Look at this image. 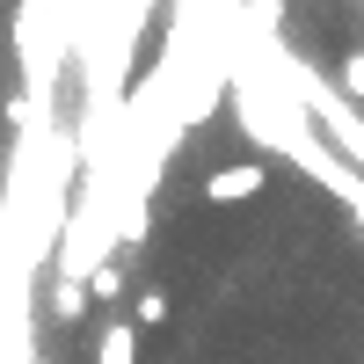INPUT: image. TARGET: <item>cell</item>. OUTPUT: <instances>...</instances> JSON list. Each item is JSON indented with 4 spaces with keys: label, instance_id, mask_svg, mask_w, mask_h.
I'll return each instance as SVG.
<instances>
[{
    "label": "cell",
    "instance_id": "6da1fadb",
    "mask_svg": "<svg viewBox=\"0 0 364 364\" xmlns=\"http://www.w3.org/2000/svg\"><path fill=\"white\" fill-rule=\"evenodd\" d=\"M262 182H269V168H262V161L211 168V175H204V204H248V197H262Z\"/></svg>",
    "mask_w": 364,
    "mask_h": 364
},
{
    "label": "cell",
    "instance_id": "7a4b0ae2",
    "mask_svg": "<svg viewBox=\"0 0 364 364\" xmlns=\"http://www.w3.org/2000/svg\"><path fill=\"white\" fill-rule=\"evenodd\" d=\"M95 364H139V321H109L95 336Z\"/></svg>",
    "mask_w": 364,
    "mask_h": 364
},
{
    "label": "cell",
    "instance_id": "3957f363",
    "mask_svg": "<svg viewBox=\"0 0 364 364\" xmlns=\"http://www.w3.org/2000/svg\"><path fill=\"white\" fill-rule=\"evenodd\" d=\"M87 306H95V291H87L80 277H58V284H51V314H58V321H80Z\"/></svg>",
    "mask_w": 364,
    "mask_h": 364
},
{
    "label": "cell",
    "instance_id": "277c9868",
    "mask_svg": "<svg viewBox=\"0 0 364 364\" xmlns=\"http://www.w3.org/2000/svg\"><path fill=\"white\" fill-rule=\"evenodd\" d=\"M87 291H95V306H117V299H124V262H95V277H87Z\"/></svg>",
    "mask_w": 364,
    "mask_h": 364
},
{
    "label": "cell",
    "instance_id": "5b68a950",
    "mask_svg": "<svg viewBox=\"0 0 364 364\" xmlns=\"http://www.w3.org/2000/svg\"><path fill=\"white\" fill-rule=\"evenodd\" d=\"M336 87H343L350 102H364V44H357V51H343V66H336Z\"/></svg>",
    "mask_w": 364,
    "mask_h": 364
},
{
    "label": "cell",
    "instance_id": "8992f818",
    "mask_svg": "<svg viewBox=\"0 0 364 364\" xmlns=\"http://www.w3.org/2000/svg\"><path fill=\"white\" fill-rule=\"evenodd\" d=\"M132 321H139V328H161V321H168V291H139V299H132Z\"/></svg>",
    "mask_w": 364,
    "mask_h": 364
}]
</instances>
